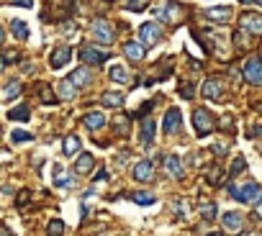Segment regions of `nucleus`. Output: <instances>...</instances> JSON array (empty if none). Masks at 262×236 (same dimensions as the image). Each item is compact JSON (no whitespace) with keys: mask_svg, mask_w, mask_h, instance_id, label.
<instances>
[{"mask_svg":"<svg viewBox=\"0 0 262 236\" xmlns=\"http://www.w3.org/2000/svg\"><path fill=\"white\" fill-rule=\"evenodd\" d=\"M147 6H149V0H123V8L131 13H142Z\"/></svg>","mask_w":262,"mask_h":236,"instance_id":"obj_28","label":"nucleus"},{"mask_svg":"<svg viewBox=\"0 0 262 236\" xmlns=\"http://www.w3.org/2000/svg\"><path fill=\"white\" fill-rule=\"evenodd\" d=\"M62 29H64V34H75V23H70V21H67Z\"/></svg>","mask_w":262,"mask_h":236,"instance_id":"obj_44","label":"nucleus"},{"mask_svg":"<svg viewBox=\"0 0 262 236\" xmlns=\"http://www.w3.org/2000/svg\"><path fill=\"white\" fill-rule=\"evenodd\" d=\"M257 110H259V113H262V103H257Z\"/></svg>","mask_w":262,"mask_h":236,"instance_id":"obj_53","label":"nucleus"},{"mask_svg":"<svg viewBox=\"0 0 262 236\" xmlns=\"http://www.w3.org/2000/svg\"><path fill=\"white\" fill-rule=\"evenodd\" d=\"M70 80H72L77 87H85V85H90V82H93V75H90V69H88V67H77V69L70 75Z\"/></svg>","mask_w":262,"mask_h":236,"instance_id":"obj_20","label":"nucleus"},{"mask_svg":"<svg viewBox=\"0 0 262 236\" xmlns=\"http://www.w3.org/2000/svg\"><path fill=\"white\" fill-rule=\"evenodd\" d=\"M3 59H6V62H18V52H16V49H8Z\"/></svg>","mask_w":262,"mask_h":236,"instance_id":"obj_41","label":"nucleus"},{"mask_svg":"<svg viewBox=\"0 0 262 236\" xmlns=\"http://www.w3.org/2000/svg\"><path fill=\"white\" fill-rule=\"evenodd\" d=\"M221 223H224L226 231H242L244 218H242V213H236V210H226V213L221 216Z\"/></svg>","mask_w":262,"mask_h":236,"instance_id":"obj_16","label":"nucleus"},{"mask_svg":"<svg viewBox=\"0 0 262 236\" xmlns=\"http://www.w3.org/2000/svg\"><path fill=\"white\" fill-rule=\"evenodd\" d=\"M113 129H116V134H121V136H126V134H128V118H126L123 113H121V115H116Z\"/></svg>","mask_w":262,"mask_h":236,"instance_id":"obj_32","label":"nucleus"},{"mask_svg":"<svg viewBox=\"0 0 262 236\" xmlns=\"http://www.w3.org/2000/svg\"><path fill=\"white\" fill-rule=\"evenodd\" d=\"M13 6H24V8H31L34 6V0H11Z\"/></svg>","mask_w":262,"mask_h":236,"instance_id":"obj_43","label":"nucleus"},{"mask_svg":"<svg viewBox=\"0 0 262 236\" xmlns=\"http://www.w3.org/2000/svg\"><path fill=\"white\" fill-rule=\"evenodd\" d=\"M57 90H59V98H62V100H72V98H75V90H77V85H75L72 80H62Z\"/></svg>","mask_w":262,"mask_h":236,"instance_id":"obj_25","label":"nucleus"},{"mask_svg":"<svg viewBox=\"0 0 262 236\" xmlns=\"http://www.w3.org/2000/svg\"><path fill=\"white\" fill-rule=\"evenodd\" d=\"M90 31H93L95 41H100V44H113V39H116L113 26H111L105 18H95V21H93V26H90Z\"/></svg>","mask_w":262,"mask_h":236,"instance_id":"obj_5","label":"nucleus"},{"mask_svg":"<svg viewBox=\"0 0 262 236\" xmlns=\"http://www.w3.org/2000/svg\"><path fill=\"white\" fill-rule=\"evenodd\" d=\"M244 170H247V159L239 154V157L231 162V170H229V175H231V177H236V175H239V172H244Z\"/></svg>","mask_w":262,"mask_h":236,"instance_id":"obj_34","label":"nucleus"},{"mask_svg":"<svg viewBox=\"0 0 262 236\" xmlns=\"http://www.w3.org/2000/svg\"><path fill=\"white\" fill-rule=\"evenodd\" d=\"M82 124H85V129L98 131V129L105 126V113H100V110H90V113L82 115Z\"/></svg>","mask_w":262,"mask_h":236,"instance_id":"obj_15","label":"nucleus"},{"mask_svg":"<svg viewBox=\"0 0 262 236\" xmlns=\"http://www.w3.org/2000/svg\"><path fill=\"white\" fill-rule=\"evenodd\" d=\"M195 92H193V85L190 82H180V98H185V100H190Z\"/></svg>","mask_w":262,"mask_h":236,"instance_id":"obj_38","label":"nucleus"},{"mask_svg":"<svg viewBox=\"0 0 262 236\" xmlns=\"http://www.w3.org/2000/svg\"><path fill=\"white\" fill-rule=\"evenodd\" d=\"M213 152H216V157H224V147H221V144H216Z\"/></svg>","mask_w":262,"mask_h":236,"instance_id":"obj_46","label":"nucleus"},{"mask_svg":"<svg viewBox=\"0 0 262 236\" xmlns=\"http://www.w3.org/2000/svg\"><path fill=\"white\" fill-rule=\"evenodd\" d=\"M206 236H224V233H219V231H213V233H206Z\"/></svg>","mask_w":262,"mask_h":236,"instance_id":"obj_52","label":"nucleus"},{"mask_svg":"<svg viewBox=\"0 0 262 236\" xmlns=\"http://www.w3.org/2000/svg\"><path fill=\"white\" fill-rule=\"evenodd\" d=\"M239 29H242L244 34L262 36V16H259V13H242V18H239Z\"/></svg>","mask_w":262,"mask_h":236,"instance_id":"obj_7","label":"nucleus"},{"mask_svg":"<svg viewBox=\"0 0 262 236\" xmlns=\"http://www.w3.org/2000/svg\"><path fill=\"white\" fill-rule=\"evenodd\" d=\"M160 39H162V29H160L157 23H144V26L139 29V41H142L144 46H155Z\"/></svg>","mask_w":262,"mask_h":236,"instance_id":"obj_8","label":"nucleus"},{"mask_svg":"<svg viewBox=\"0 0 262 236\" xmlns=\"http://www.w3.org/2000/svg\"><path fill=\"white\" fill-rule=\"evenodd\" d=\"M242 77H244L249 85H262V59H259V57H249V59L244 62Z\"/></svg>","mask_w":262,"mask_h":236,"instance_id":"obj_4","label":"nucleus"},{"mask_svg":"<svg viewBox=\"0 0 262 236\" xmlns=\"http://www.w3.org/2000/svg\"><path fill=\"white\" fill-rule=\"evenodd\" d=\"M62 231H64V223H62L59 218L49 221V226H47V236H62Z\"/></svg>","mask_w":262,"mask_h":236,"instance_id":"obj_35","label":"nucleus"},{"mask_svg":"<svg viewBox=\"0 0 262 236\" xmlns=\"http://www.w3.org/2000/svg\"><path fill=\"white\" fill-rule=\"evenodd\" d=\"M11 141H13V144H29V141H34V134H29V131H21V129H16V131L11 134Z\"/></svg>","mask_w":262,"mask_h":236,"instance_id":"obj_33","label":"nucleus"},{"mask_svg":"<svg viewBox=\"0 0 262 236\" xmlns=\"http://www.w3.org/2000/svg\"><path fill=\"white\" fill-rule=\"evenodd\" d=\"M108 77L116 82V85H126L128 80H131V75H128V69L126 67H121V64H116V67H111V72H108Z\"/></svg>","mask_w":262,"mask_h":236,"instance_id":"obj_22","label":"nucleus"},{"mask_svg":"<svg viewBox=\"0 0 262 236\" xmlns=\"http://www.w3.org/2000/svg\"><path fill=\"white\" fill-rule=\"evenodd\" d=\"M39 100H41L44 105H54V103H57V95H52V87H49V85H41V87H39Z\"/></svg>","mask_w":262,"mask_h":236,"instance_id":"obj_31","label":"nucleus"},{"mask_svg":"<svg viewBox=\"0 0 262 236\" xmlns=\"http://www.w3.org/2000/svg\"><path fill=\"white\" fill-rule=\"evenodd\" d=\"M11 29H13V36H16V39H21V41H26V39H29V26H26L24 21H18V18H16V21L11 23Z\"/></svg>","mask_w":262,"mask_h":236,"instance_id":"obj_29","label":"nucleus"},{"mask_svg":"<svg viewBox=\"0 0 262 236\" xmlns=\"http://www.w3.org/2000/svg\"><path fill=\"white\" fill-rule=\"evenodd\" d=\"M0 134H3V129H0Z\"/></svg>","mask_w":262,"mask_h":236,"instance_id":"obj_54","label":"nucleus"},{"mask_svg":"<svg viewBox=\"0 0 262 236\" xmlns=\"http://www.w3.org/2000/svg\"><path fill=\"white\" fill-rule=\"evenodd\" d=\"M249 136H262V126H254V129H252V134H249Z\"/></svg>","mask_w":262,"mask_h":236,"instance_id":"obj_47","label":"nucleus"},{"mask_svg":"<svg viewBox=\"0 0 262 236\" xmlns=\"http://www.w3.org/2000/svg\"><path fill=\"white\" fill-rule=\"evenodd\" d=\"M77 57L82 59V64L98 67V64H103V62L111 57V52H103V49H95V46H80Z\"/></svg>","mask_w":262,"mask_h":236,"instance_id":"obj_6","label":"nucleus"},{"mask_svg":"<svg viewBox=\"0 0 262 236\" xmlns=\"http://www.w3.org/2000/svg\"><path fill=\"white\" fill-rule=\"evenodd\" d=\"M8 118H11V121H21V124H26L29 118H31V110H29V105H18V108H13V110L8 113Z\"/></svg>","mask_w":262,"mask_h":236,"instance_id":"obj_26","label":"nucleus"},{"mask_svg":"<svg viewBox=\"0 0 262 236\" xmlns=\"http://www.w3.org/2000/svg\"><path fill=\"white\" fill-rule=\"evenodd\" d=\"M6 39V31H3V26H0V41H3Z\"/></svg>","mask_w":262,"mask_h":236,"instance_id":"obj_51","label":"nucleus"},{"mask_svg":"<svg viewBox=\"0 0 262 236\" xmlns=\"http://www.w3.org/2000/svg\"><path fill=\"white\" fill-rule=\"evenodd\" d=\"M131 200H134L137 205H152L157 198H155L152 193H142V190H139V193H131Z\"/></svg>","mask_w":262,"mask_h":236,"instance_id":"obj_30","label":"nucleus"},{"mask_svg":"<svg viewBox=\"0 0 262 236\" xmlns=\"http://www.w3.org/2000/svg\"><path fill=\"white\" fill-rule=\"evenodd\" d=\"M93 167H95V159H93V154H88V152H82V154L77 157V162H75V172H77V175H90Z\"/></svg>","mask_w":262,"mask_h":236,"instance_id":"obj_17","label":"nucleus"},{"mask_svg":"<svg viewBox=\"0 0 262 236\" xmlns=\"http://www.w3.org/2000/svg\"><path fill=\"white\" fill-rule=\"evenodd\" d=\"M80 147H82L80 136H75V134H67V136H64V144H62V152H64V157H75V154L80 152Z\"/></svg>","mask_w":262,"mask_h":236,"instance_id":"obj_18","label":"nucleus"},{"mask_svg":"<svg viewBox=\"0 0 262 236\" xmlns=\"http://www.w3.org/2000/svg\"><path fill=\"white\" fill-rule=\"evenodd\" d=\"M201 216H203L206 221H213V218H216V203H206V205L201 208Z\"/></svg>","mask_w":262,"mask_h":236,"instance_id":"obj_36","label":"nucleus"},{"mask_svg":"<svg viewBox=\"0 0 262 236\" xmlns=\"http://www.w3.org/2000/svg\"><path fill=\"white\" fill-rule=\"evenodd\" d=\"M201 92H203L206 98H211V100H221V98H224V80H219V77L206 80V82L201 85Z\"/></svg>","mask_w":262,"mask_h":236,"instance_id":"obj_9","label":"nucleus"},{"mask_svg":"<svg viewBox=\"0 0 262 236\" xmlns=\"http://www.w3.org/2000/svg\"><path fill=\"white\" fill-rule=\"evenodd\" d=\"M54 185H57V187H70V185H72V180H70V177H64V172H62V170H57Z\"/></svg>","mask_w":262,"mask_h":236,"instance_id":"obj_37","label":"nucleus"},{"mask_svg":"<svg viewBox=\"0 0 262 236\" xmlns=\"http://www.w3.org/2000/svg\"><path fill=\"white\" fill-rule=\"evenodd\" d=\"M123 54H126L131 62H142V59L147 57V46H144L142 41H128V44H123Z\"/></svg>","mask_w":262,"mask_h":236,"instance_id":"obj_14","label":"nucleus"},{"mask_svg":"<svg viewBox=\"0 0 262 236\" xmlns=\"http://www.w3.org/2000/svg\"><path fill=\"white\" fill-rule=\"evenodd\" d=\"M134 180H139V182H152V180H155V164H152L149 159L137 162V164H134Z\"/></svg>","mask_w":262,"mask_h":236,"instance_id":"obj_13","label":"nucleus"},{"mask_svg":"<svg viewBox=\"0 0 262 236\" xmlns=\"http://www.w3.org/2000/svg\"><path fill=\"white\" fill-rule=\"evenodd\" d=\"M254 218H259V221H262V195L257 198V208H254Z\"/></svg>","mask_w":262,"mask_h":236,"instance_id":"obj_42","label":"nucleus"},{"mask_svg":"<svg viewBox=\"0 0 262 236\" xmlns=\"http://www.w3.org/2000/svg\"><path fill=\"white\" fill-rule=\"evenodd\" d=\"M0 236H13V233H11V231H8L6 226H0Z\"/></svg>","mask_w":262,"mask_h":236,"instance_id":"obj_48","label":"nucleus"},{"mask_svg":"<svg viewBox=\"0 0 262 236\" xmlns=\"http://www.w3.org/2000/svg\"><path fill=\"white\" fill-rule=\"evenodd\" d=\"M206 18L208 21H216V23H226L231 18V8H224V6L221 8H208L206 11Z\"/></svg>","mask_w":262,"mask_h":236,"instance_id":"obj_19","label":"nucleus"},{"mask_svg":"<svg viewBox=\"0 0 262 236\" xmlns=\"http://www.w3.org/2000/svg\"><path fill=\"white\" fill-rule=\"evenodd\" d=\"M100 100H103L105 108H121L123 105V92H103Z\"/></svg>","mask_w":262,"mask_h":236,"instance_id":"obj_24","label":"nucleus"},{"mask_svg":"<svg viewBox=\"0 0 262 236\" xmlns=\"http://www.w3.org/2000/svg\"><path fill=\"white\" fill-rule=\"evenodd\" d=\"M29 200H31V193H29V190H24V193L18 195V200H16V203H18V208H26V205H29Z\"/></svg>","mask_w":262,"mask_h":236,"instance_id":"obj_39","label":"nucleus"},{"mask_svg":"<svg viewBox=\"0 0 262 236\" xmlns=\"http://www.w3.org/2000/svg\"><path fill=\"white\" fill-rule=\"evenodd\" d=\"M162 167H165V172H167L170 177H175V180H183V177H185V170H183V162H180L178 154H167V157L162 159Z\"/></svg>","mask_w":262,"mask_h":236,"instance_id":"obj_10","label":"nucleus"},{"mask_svg":"<svg viewBox=\"0 0 262 236\" xmlns=\"http://www.w3.org/2000/svg\"><path fill=\"white\" fill-rule=\"evenodd\" d=\"M70 59H72V49H70V46H57V49L52 52V57H49V64H52L54 69H62V67L70 64Z\"/></svg>","mask_w":262,"mask_h":236,"instance_id":"obj_12","label":"nucleus"},{"mask_svg":"<svg viewBox=\"0 0 262 236\" xmlns=\"http://www.w3.org/2000/svg\"><path fill=\"white\" fill-rule=\"evenodd\" d=\"M152 105H155L152 100H149V103H144V105H142V108H139L134 115H137V118H144V113H149V110H152Z\"/></svg>","mask_w":262,"mask_h":236,"instance_id":"obj_40","label":"nucleus"},{"mask_svg":"<svg viewBox=\"0 0 262 236\" xmlns=\"http://www.w3.org/2000/svg\"><path fill=\"white\" fill-rule=\"evenodd\" d=\"M242 3H244V6H247V3H259V6H262V0H242Z\"/></svg>","mask_w":262,"mask_h":236,"instance_id":"obj_50","label":"nucleus"},{"mask_svg":"<svg viewBox=\"0 0 262 236\" xmlns=\"http://www.w3.org/2000/svg\"><path fill=\"white\" fill-rule=\"evenodd\" d=\"M6 64H8V62H6L3 57H0V72H3V69H6Z\"/></svg>","mask_w":262,"mask_h":236,"instance_id":"obj_49","label":"nucleus"},{"mask_svg":"<svg viewBox=\"0 0 262 236\" xmlns=\"http://www.w3.org/2000/svg\"><path fill=\"white\" fill-rule=\"evenodd\" d=\"M155 16H157L160 21H165L167 26H175V23H180V21L185 18V8H183V6H178V3H167V6L157 8V11H155Z\"/></svg>","mask_w":262,"mask_h":236,"instance_id":"obj_3","label":"nucleus"},{"mask_svg":"<svg viewBox=\"0 0 262 236\" xmlns=\"http://www.w3.org/2000/svg\"><path fill=\"white\" fill-rule=\"evenodd\" d=\"M95 180H98V182H100V180H108V172H105V170H100V172L95 175Z\"/></svg>","mask_w":262,"mask_h":236,"instance_id":"obj_45","label":"nucleus"},{"mask_svg":"<svg viewBox=\"0 0 262 236\" xmlns=\"http://www.w3.org/2000/svg\"><path fill=\"white\" fill-rule=\"evenodd\" d=\"M193 129L198 136H206L216 129V121H213V113L206 110V108H195L193 110Z\"/></svg>","mask_w":262,"mask_h":236,"instance_id":"obj_1","label":"nucleus"},{"mask_svg":"<svg viewBox=\"0 0 262 236\" xmlns=\"http://www.w3.org/2000/svg\"><path fill=\"white\" fill-rule=\"evenodd\" d=\"M229 193H231V198H234V200H239V203H254V200L262 195V190H259V185H257V182H247V185H229Z\"/></svg>","mask_w":262,"mask_h":236,"instance_id":"obj_2","label":"nucleus"},{"mask_svg":"<svg viewBox=\"0 0 262 236\" xmlns=\"http://www.w3.org/2000/svg\"><path fill=\"white\" fill-rule=\"evenodd\" d=\"M139 139H142L144 147H149V144L155 141V121H152V118H144V121H142V134H139Z\"/></svg>","mask_w":262,"mask_h":236,"instance_id":"obj_21","label":"nucleus"},{"mask_svg":"<svg viewBox=\"0 0 262 236\" xmlns=\"http://www.w3.org/2000/svg\"><path fill=\"white\" fill-rule=\"evenodd\" d=\"M206 180H208V185L219 187V185L224 182V170H221V164H211V167L206 170Z\"/></svg>","mask_w":262,"mask_h":236,"instance_id":"obj_23","label":"nucleus"},{"mask_svg":"<svg viewBox=\"0 0 262 236\" xmlns=\"http://www.w3.org/2000/svg\"><path fill=\"white\" fill-rule=\"evenodd\" d=\"M18 92H21V80H11V82L3 87V98H6V100L18 98Z\"/></svg>","mask_w":262,"mask_h":236,"instance_id":"obj_27","label":"nucleus"},{"mask_svg":"<svg viewBox=\"0 0 262 236\" xmlns=\"http://www.w3.org/2000/svg\"><path fill=\"white\" fill-rule=\"evenodd\" d=\"M180 126H183V115H180V110H178V108H170V110L165 113V121H162L165 134H178Z\"/></svg>","mask_w":262,"mask_h":236,"instance_id":"obj_11","label":"nucleus"}]
</instances>
